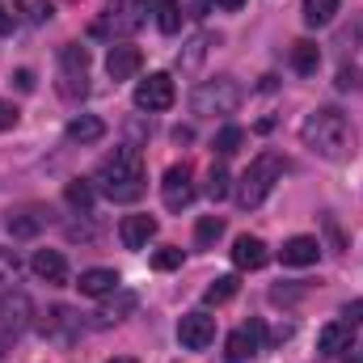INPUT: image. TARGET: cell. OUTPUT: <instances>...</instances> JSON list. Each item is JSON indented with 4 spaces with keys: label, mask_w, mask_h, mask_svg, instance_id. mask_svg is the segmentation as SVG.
<instances>
[{
    "label": "cell",
    "mask_w": 363,
    "mask_h": 363,
    "mask_svg": "<svg viewBox=\"0 0 363 363\" xmlns=\"http://www.w3.org/2000/svg\"><path fill=\"white\" fill-rule=\"evenodd\" d=\"M182 4V17H203L207 13V0H178Z\"/></svg>",
    "instance_id": "obj_37"
},
{
    "label": "cell",
    "mask_w": 363,
    "mask_h": 363,
    "mask_svg": "<svg viewBox=\"0 0 363 363\" xmlns=\"http://www.w3.org/2000/svg\"><path fill=\"white\" fill-rule=\"evenodd\" d=\"M17 123V106L13 101H0V131H9Z\"/></svg>",
    "instance_id": "obj_36"
},
{
    "label": "cell",
    "mask_w": 363,
    "mask_h": 363,
    "mask_svg": "<svg viewBox=\"0 0 363 363\" xmlns=\"http://www.w3.org/2000/svg\"><path fill=\"white\" fill-rule=\"evenodd\" d=\"M279 258H283V267H313L321 258V241L317 237H291L279 250Z\"/></svg>",
    "instance_id": "obj_18"
},
{
    "label": "cell",
    "mask_w": 363,
    "mask_h": 363,
    "mask_svg": "<svg viewBox=\"0 0 363 363\" xmlns=\"http://www.w3.org/2000/svg\"><path fill=\"white\" fill-rule=\"evenodd\" d=\"M267 258H271V254H267V241H262V237H250V233H245V237L233 241V262H237V271H262Z\"/></svg>",
    "instance_id": "obj_14"
},
{
    "label": "cell",
    "mask_w": 363,
    "mask_h": 363,
    "mask_svg": "<svg viewBox=\"0 0 363 363\" xmlns=\"http://www.w3.org/2000/svg\"><path fill=\"white\" fill-rule=\"evenodd\" d=\"M60 93L68 101H81L89 93V51L81 43L60 47Z\"/></svg>",
    "instance_id": "obj_6"
},
{
    "label": "cell",
    "mask_w": 363,
    "mask_h": 363,
    "mask_svg": "<svg viewBox=\"0 0 363 363\" xmlns=\"http://www.w3.org/2000/svg\"><path fill=\"white\" fill-rule=\"evenodd\" d=\"M351 85H359V77H355L351 68H342V72H338V89H351Z\"/></svg>",
    "instance_id": "obj_39"
},
{
    "label": "cell",
    "mask_w": 363,
    "mask_h": 363,
    "mask_svg": "<svg viewBox=\"0 0 363 363\" xmlns=\"http://www.w3.org/2000/svg\"><path fill=\"white\" fill-rule=\"evenodd\" d=\"M241 85L233 81V77H216V81H203L199 89L190 93V106H194V114H203V118H224V114H237V106H241Z\"/></svg>",
    "instance_id": "obj_4"
},
{
    "label": "cell",
    "mask_w": 363,
    "mask_h": 363,
    "mask_svg": "<svg viewBox=\"0 0 363 363\" xmlns=\"http://www.w3.org/2000/svg\"><path fill=\"white\" fill-rule=\"evenodd\" d=\"M101 135H106V123L97 114H77L68 123V144H97Z\"/></svg>",
    "instance_id": "obj_21"
},
{
    "label": "cell",
    "mask_w": 363,
    "mask_h": 363,
    "mask_svg": "<svg viewBox=\"0 0 363 363\" xmlns=\"http://www.w3.org/2000/svg\"><path fill=\"white\" fill-rule=\"evenodd\" d=\"M216 4H220V9H228V13H237V9H241L245 0H216Z\"/></svg>",
    "instance_id": "obj_41"
},
{
    "label": "cell",
    "mask_w": 363,
    "mask_h": 363,
    "mask_svg": "<svg viewBox=\"0 0 363 363\" xmlns=\"http://www.w3.org/2000/svg\"><path fill=\"white\" fill-rule=\"evenodd\" d=\"M291 68H296L300 77H313V72L321 68V47H317V43H308V38L291 43Z\"/></svg>",
    "instance_id": "obj_22"
},
{
    "label": "cell",
    "mask_w": 363,
    "mask_h": 363,
    "mask_svg": "<svg viewBox=\"0 0 363 363\" xmlns=\"http://www.w3.org/2000/svg\"><path fill=\"white\" fill-rule=\"evenodd\" d=\"M148 13H152V0H110L106 13H101V21L93 26V34L127 38V34H135V30L148 21Z\"/></svg>",
    "instance_id": "obj_5"
},
{
    "label": "cell",
    "mask_w": 363,
    "mask_h": 363,
    "mask_svg": "<svg viewBox=\"0 0 363 363\" xmlns=\"http://www.w3.org/2000/svg\"><path fill=\"white\" fill-rule=\"evenodd\" d=\"M228 190H233V178H228V169H224V165H211V174H207V194L220 203V199H228Z\"/></svg>",
    "instance_id": "obj_31"
},
{
    "label": "cell",
    "mask_w": 363,
    "mask_h": 363,
    "mask_svg": "<svg viewBox=\"0 0 363 363\" xmlns=\"http://www.w3.org/2000/svg\"><path fill=\"white\" fill-rule=\"evenodd\" d=\"M237 274H220V279H211L207 287H203V304H228L233 296H237Z\"/></svg>",
    "instance_id": "obj_25"
},
{
    "label": "cell",
    "mask_w": 363,
    "mask_h": 363,
    "mask_svg": "<svg viewBox=\"0 0 363 363\" xmlns=\"http://www.w3.org/2000/svg\"><path fill=\"white\" fill-rule=\"evenodd\" d=\"M140 64H144V55H140V47H131V43H114L110 55H106L110 81H131V77L140 72Z\"/></svg>",
    "instance_id": "obj_12"
},
{
    "label": "cell",
    "mask_w": 363,
    "mask_h": 363,
    "mask_svg": "<svg viewBox=\"0 0 363 363\" xmlns=\"http://www.w3.org/2000/svg\"><path fill=\"white\" fill-rule=\"evenodd\" d=\"M157 26H161V34H178L182 30V4L178 0H157Z\"/></svg>",
    "instance_id": "obj_29"
},
{
    "label": "cell",
    "mask_w": 363,
    "mask_h": 363,
    "mask_svg": "<svg viewBox=\"0 0 363 363\" xmlns=\"http://www.w3.org/2000/svg\"><path fill=\"white\" fill-rule=\"evenodd\" d=\"M161 199H165L169 211L190 207V199H194V182H190V169H186V165L165 169V178H161Z\"/></svg>",
    "instance_id": "obj_11"
},
{
    "label": "cell",
    "mask_w": 363,
    "mask_h": 363,
    "mask_svg": "<svg viewBox=\"0 0 363 363\" xmlns=\"http://www.w3.org/2000/svg\"><path fill=\"white\" fill-rule=\"evenodd\" d=\"M30 317H34V304L26 291H13V287L0 291V330L4 334H21L30 325Z\"/></svg>",
    "instance_id": "obj_8"
},
{
    "label": "cell",
    "mask_w": 363,
    "mask_h": 363,
    "mask_svg": "<svg viewBox=\"0 0 363 363\" xmlns=\"http://www.w3.org/2000/svg\"><path fill=\"white\" fill-rule=\"evenodd\" d=\"M178 338L186 351H207L211 342H216V317H207V313H186L178 321Z\"/></svg>",
    "instance_id": "obj_9"
},
{
    "label": "cell",
    "mask_w": 363,
    "mask_h": 363,
    "mask_svg": "<svg viewBox=\"0 0 363 363\" xmlns=\"http://www.w3.org/2000/svg\"><path fill=\"white\" fill-rule=\"evenodd\" d=\"M220 237H224V220H220V216H203V220L194 224V245L211 250V245H216Z\"/></svg>",
    "instance_id": "obj_28"
},
{
    "label": "cell",
    "mask_w": 363,
    "mask_h": 363,
    "mask_svg": "<svg viewBox=\"0 0 363 363\" xmlns=\"http://www.w3.org/2000/svg\"><path fill=\"white\" fill-rule=\"evenodd\" d=\"M110 363H135V359H110Z\"/></svg>",
    "instance_id": "obj_43"
},
{
    "label": "cell",
    "mask_w": 363,
    "mask_h": 363,
    "mask_svg": "<svg viewBox=\"0 0 363 363\" xmlns=\"http://www.w3.org/2000/svg\"><path fill=\"white\" fill-rule=\"evenodd\" d=\"M258 351H262V321H250V325L233 330L228 342H224V359L228 363H245V359H254Z\"/></svg>",
    "instance_id": "obj_10"
},
{
    "label": "cell",
    "mask_w": 363,
    "mask_h": 363,
    "mask_svg": "<svg viewBox=\"0 0 363 363\" xmlns=\"http://www.w3.org/2000/svg\"><path fill=\"white\" fill-rule=\"evenodd\" d=\"M43 224H47V216H43L38 207H17V211H9V216H4V228H9V237H17V241L38 237V233H43Z\"/></svg>",
    "instance_id": "obj_15"
},
{
    "label": "cell",
    "mask_w": 363,
    "mask_h": 363,
    "mask_svg": "<svg viewBox=\"0 0 363 363\" xmlns=\"http://www.w3.org/2000/svg\"><path fill=\"white\" fill-rule=\"evenodd\" d=\"M135 304H140V300H135V291H123V287H118V291H110V296H106V304H101V313H97V321H93V325H114V321H123L127 313H135Z\"/></svg>",
    "instance_id": "obj_20"
},
{
    "label": "cell",
    "mask_w": 363,
    "mask_h": 363,
    "mask_svg": "<svg viewBox=\"0 0 363 363\" xmlns=\"http://www.w3.org/2000/svg\"><path fill=\"white\" fill-rule=\"evenodd\" d=\"M300 140H304V148H313V152L325 157V161H347V157H351V123H347V114L334 110V106L313 110V114L304 118V127H300Z\"/></svg>",
    "instance_id": "obj_2"
},
{
    "label": "cell",
    "mask_w": 363,
    "mask_h": 363,
    "mask_svg": "<svg viewBox=\"0 0 363 363\" xmlns=\"http://www.w3.org/2000/svg\"><path fill=\"white\" fill-rule=\"evenodd\" d=\"M13 17H26V21H34V26H43L47 17H51V0H0Z\"/></svg>",
    "instance_id": "obj_24"
},
{
    "label": "cell",
    "mask_w": 363,
    "mask_h": 363,
    "mask_svg": "<svg viewBox=\"0 0 363 363\" xmlns=\"http://www.w3.org/2000/svg\"><path fill=\"white\" fill-rule=\"evenodd\" d=\"M17 271H21V258L13 250H0V283H13Z\"/></svg>",
    "instance_id": "obj_33"
},
{
    "label": "cell",
    "mask_w": 363,
    "mask_h": 363,
    "mask_svg": "<svg viewBox=\"0 0 363 363\" xmlns=\"http://www.w3.org/2000/svg\"><path fill=\"white\" fill-rule=\"evenodd\" d=\"M152 267H157V271H178V267H182V250H178V245L157 250V254H152Z\"/></svg>",
    "instance_id": "obj_32"
},
{
    "label": "cell",
    "mask_w": 363,
    "mask_h": 363,
    "mask_svg": "<svg viewBox=\"0 0 363 363\" xmlns=\"http://www.w3.org/2000/svg\"><path fill=\"white\" fill-rule=\"evenodd\" d=\"M347 342H351V325H347V321H330V325L317 334V351H321V355H338V351H347Z\"/></svg>",
    "instance_id": "obj_23"
},
{
    "label": "cell",
    "mask_w": 363,
    "mask_h": 363,
    "mask_svg": "<svg viewBox=\"0 0 363 363\" xmlns=\"http://www.w3.org/2000/svg\"><path fill=\"white\" fill-rule=\"evenodd\" d=\"M93 186H97L106 199H114V203H135V199L144 194V152H140L135 144L114 148V152L97 165Z\"/></svg>",
    "instance_id": "obj_1"
},
{
    "label": "cell",
    "mask_w": 363,
    "mask_h": 363,
    "mask_svg": "<svg viewBox=\"0 0 363 363\" xmlns=\"http://www.w3.org/2000/svg\"><path fill=\"white\" fill-rule=\"evenodd\" d=\"M13 26H17V17H13L4 4H0V34H13Z\"/></svg>",
    "instance_id": "obj_38"
},
{
    "label": "cell",
    "mask_w": 363,
    "mask_h": 363,
    "mask_svg": "<svg viewBox=\"0 0 363 363\" xmlns=\"http://www.w3.org/2000/svg\"><path fill=\"white\" fill-rule=\"evenodd\" d=\"M17 89H34V72H30V68H21V72H17Z\"/></svg>",
    "instance_id": "obj_40"
},
{
    "label": "cell",
    "mask_w": 363,
    "mask_h": 363,
    "mask_svg": "<svg viewBox=\"0 0 363 363\" xmlns=\"http://www.w3.org/2000/svg\"><path fill=\"white\" fill-rule=\"evenodd\" d=\"M334 13H338V0H304V26H313V30L330 26Z\"/></svg>",
    "instance_id": "obj_27"
},
{
    "label": "cell",
    "mask_w": 363,
    "mask_h": 363,
    "mask_svg": "<svg viewBox=\"0 0 363 363\" xmlns=\"http://www.w3.org/2000/svg\"><path fill=\"white\" fill-rule=\"evenodd\" d=\"M174 97H178V89H174V77H165V72H152L148 81H140L135 85V106L140 110H169L174 106Z\"/></svg>",
    "instance_id": "obj_7"
},
{
    "label": "cell",
    "mask_w": 363,
    "mask_h": 363,
    "mask_svg": "<svg viewBox=\"0 0 363 363\" xmlns=\"http://www.w3.org/2000/svg\"><path fill=\"white\" fill-rule=\"evenodd\" d=\"M283 169H287V165H283L279 152H262V157H254L250 169H245L241 182H237V207H245V211L262 207L267 194L274 190V182H283Z\"/></svg>",
    "instance_id": "obj_3"
},
{
    "label": "cell",
    "mask_w": 363,
    "mask_h": 363,
    "mask_svg": "<svg viewBox=\"0 0 363 363\" xmlns=\"http://www.w3.org/2000/svg\"><path fill=\"white\" fill-rule=\"evenodd\" d=\"M342 321H347L351 330L359 325V321H363V300H355V304H347V308H342Z\"/></svg>",
    "instance_id": "obj_35"
},
{
    "label": "cell",
    "mask_w": 363,
    "mask_h": 363,
    "mask_svg": "<svg viewBox=\"0 0 363 363\" xmlns=\"http://www.w3.org/2000/svg\"><path fill=\"white\" fill-rule=\"evenodd\" d=\"M93 182H85V178H77V182H68V190H64V199H68V207L72 211H81V216H89L93 211Z\"/></svg>",
    "instance_id": "obj_26"
},
{
    "label": "cell",
    "mask_w": 363,
    "mask_h": 363,
    "mask_svg": "<svg viewBox=\"0 0 363 363\" xmlns=\"http://www.w3.org/2000/svg\"><path fill=\"white\" fill-rule=\"evenodd\" d=\"M77 334H81V317H77L72 308L55 304V308L47 313V321H43V338H51V342H72Z\"/></svg>",
    "instance_id": "obj_13"
},
{
    "label": "cell",
    "mask_w": 363,
    "mask_h": 363,
    "mask_svg": "<svg viewBox=\"0 0 363 363\" xmlns=\"http://www.w3.org/2000/svg\"><path fill=\"white\" fill-rule=\"evenodd\" d=\"M118 237H123L127 250H144V245L157 237V220H152V216H127V220L118 224Z\"/></svg>",
    "instance_id": "obj_17"
},
{
    "label": "cell",
    "mask_w": 363,
    "mask_h": 363,
    "mask_svg": "<svg viewBox=\"0 0 363 363\" xmlns=\"http://www.w3.org/2000/svg\"><path fill=\"white\" fill-rule=\"evenodd\" d=\"M9 338H13V334H4V330H0V351H4V342H9Z\"/></svg>",
    "instance_id": "obj_42"
},
{
    "label": "cell",
    "mask_w": 363,
    "mask_h": 363,
    "mask_svg": "<svg viewBox=\"0 0 363 363\" xmlns=\"http://www.w3.org/2000/svg\"><path fill=\"white\" fill-rule=\"evenodd\" d=\"M77 287H81V296H93V300H106L110 291H118V274L110 271V267H93V271H81V279H77Z\"/></svg>",
    "instance_id": "obj_19"
},
{
    "label": "cell",
    "mask_w": 363,
    "mask_h": 363,
    "mask_svg": "<svg viewBox=\"0 0 363 363\" xmlns=\"http://www.w3.org/2000/svg\"><path fill=\"white\" fill-rule=\"evenodd\" d=\"M203 51H207V34H194V38H190V51L182 55L178 64H182V68H194V64L203 60Z\"/></svg>",
    "instance_id": "obj_34"
},
{
    "label": "cell",
    "mask_w": 363,
    "mask_h": 363,
    "mask_svg": "<svg viewBox=\"0 0 363 363\" xmlns=\"http://www.w3.org/2000/svg\"><path fill=\"white\" fill-rule=\"evenodd\" d=\"M241 144H245V131H241V127H224V131L216 135V152H220V157L241 152Z\"/></svg>",
    "instance_id": "obj_30"
},
{
    "label": "cell",
    "mask_w": 363,
    "mask_h": 363,
    "mask_svg": "<svg viewBox=\"0 0 363 363\" xmlns=\"http://www.w3.org/2000/svg\"><path fill=\"white\" fill-rule=\"evenodd\" d=\"M30 271L38 274L43 283H68V258L60 250H38L30 258Z\"/></svg>",
    "instance_id": "obj_16"
}]
</instances>
